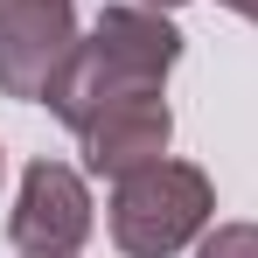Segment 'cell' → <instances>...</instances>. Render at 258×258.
I'll return each instance as SVG.
<instances>
[{
  "instance_id": "277c9868",
  "label": "cell",
  "mask_w": 258,
  "mask_h": 258,
  "mask_svg": "<svg viewBox=\"0 0 258 258\" xmlns=\"http://www.w3.org/2000/svg\"><path fill=\"white\" fill-rule=\"evenodd\" d=\"M7 237L21 258H77V244L91 237V196L84 174L63 161H28L21 174V203L7 216Z\"/></svg>"
},
{
  "instance_id": "ba28073f",
  "label": "cell",
  "mask_w": 258,
  "mask_h": 258,
  "mask_svg": "<svg viewBox=\"0 0 258 258\" xmlns=\"http://www.w3.org/2000/svg\"><path fill=\"white\" fill-rule=\"evenodd\" d=\"M147 7H161V14H168V7H181V0H147Z\"/></svg>"
},
{
  "instance_id": "5b68a950",
  "label": "cell",
  "mask_w": 258,
  "mask_h": 258,
  "mask_svg": "<svg viewBox=\"0 0 258 258\" xmlns=\"http://www.w3.org/2000/svg\"><path fill=\"white\" fill-rule=\"evenodd\" d=\"M168 98H133V105H112V112H98L77 140H84V168L91 174H112V181H126V174L154 168V161H168Z\"/></svg>"
},
{
  "instance_id": "52a82bcc",
  "label": "cell",
  "mask_w": 258,
  "mask_h": 258,
  "mask_svg": "<svg viewBox=\"0 0 258 258\" xmlns=\"http://www.w3.org/2000/svg\"><path fill=\"white\" fill-rule=\"evenodd\" d=\"M230 14H244V21H258V0H223Z\"/></svg>"
},
{
  "instance_id": "6da1fadb",
  "label": "cell",
  "mask_w": 258,
  "mask_h": 258,
  "mask_svg": "<svg viewBox=\"0 0 258 258\" xmlns=\"http://www.w3.org/2000/svg\"><path fill=\"white\" fill-rule=\"evenodd\" d=\"M174 56H181V35H174V21H161V7H105L91 21V35L77 42V56L63 63V77L49 84L42 105L70 133H84L112 105L161 98Z\"/></svg>"
},
{
  "instance_id": "8992f818",
  "label": "cell",
  "mask_w": 258,
  "mask_h": 258,
  "mask_svg": "<svg viewBox=\"0 0 258 258\" xmlns=\"http://www.w3.org/2000/svg\"><path fill=\"white\" fill-rule=\"evenodd\" d=\"M196 258H258V223H216L196 244Z\"/></svg>"
},
{
  "instance_id": "3957f363",
  "label": "cell",
  "mask_w": 258,
  "mask_h": 258,
  "mask_svg": "<svg viewBox=\"0 0 258 258\" xmlns=\"http://www.w3.org/2000/svg\"><path fill=\"white\" fill-rule=\"evenodd\" d=\"M77 42L84 35L70 0H0V91L42 105L63 63L77 56Z\"/></svg>"
},
{
  "instance_id": "7a4b0ae2",
  "label": "cell",
  "mask_w": 258,
  "mask_h": 258,
  "mask_svg": "<svg viewBox=\"0 0 258 258\" xmlns=\"http://www.w3.org/2000/svg\"><path fill=\"white\" fill-rule=\"evenodd\" d=\"M216 216V188L188 161H154L112 188V244L126 258H168L196 244Z\"/></svg>"
}]
</instances>
